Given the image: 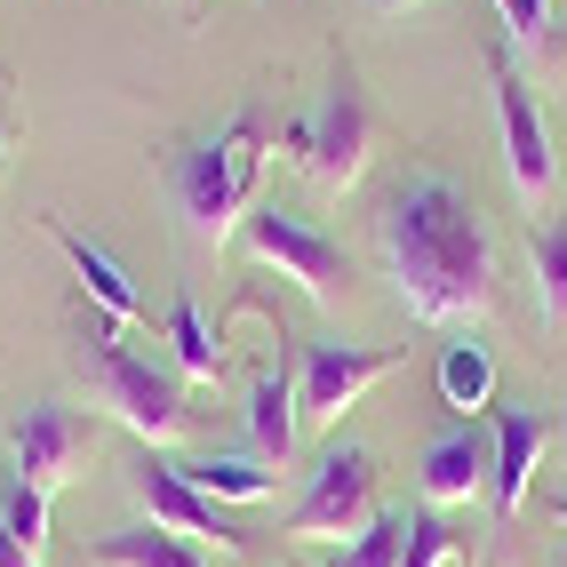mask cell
I'll return each mask as SVG.
<instances>
[{"label": "cell", "instance_id": "1", "mask_svg": "<svg viewBox=\"0 0 567 567\" xmlns=\"http://www.w3.org/2000/svg\"><path fill=\"white\" fill-rule=\"evenodd\" d=\"M375 240H384V272L400 288V305L424 328L487 320V305H496V248H487L480 208L447 176H400L384 216H375Z\"/></svg>", "mask_w": 567, "mask_h": 567}, {"label": "cell", "instance_id": "2", "mask_svg": "<svg viewBox=\"0 0 567 567\" xmlns=\"http://www.w3.org/2000/svg\"><path fill=\"white\" fill-rule=\"evenodd\" d=\"M256 176H264V128L256 112H233L216 136L184 144V153L168 161V184H176V208L184 224H193V240H233L248 208H256Z\"/></svg>", "mask_w": 567, "mask_h": 567}, {"label": "cell", "instance_id": "3", "mask_svg": "<svg viewBox=\"0 0 567 567\" xmlns=\"http://www.w3.org/2000/svg\"><path fill=\"white\" fill-rule=\"evenodd\" d=\"M72 368H81V384H89V400L112 415V424H128L144 447H168V440H184V424H193V408H184V384L168 368H153L144 352H128L121 344V328H89L81 336V352H72Z\"/></svg>", "mask_w": 567, "mask_h": 567}, {"label": "cell", "instance_id": "4", "mask_svg": "<svg viewBox=\"0 0 567 567\" xmlns=\"http://www.w3.org/2000/svg\"><path fill=\"white\" fill-rule=\"evenodd\" d=\"M368 136H375V121H368V96H360V81H352V64L328 81V96L305 112V121L280 128L288 161L305 168L320 193H352V184H360V168H368Z\"/></svg>", "mask_w": 567, "mask_h": 567}, {"label": "cell", "instance_id": "5", "mask_svg": "<svg viewBox=\"0 0 567 567\" xmlns=\"http://www.w3.org/2000/svg\"><path fill=\"white\" fill-rule=\"evenodd\" d=\"M368 519H375V456L360 440H336V447H320V464L305 472V496H296V512L280 519V536L336 544V536H360Z\"/></svg>", "mask_w": 567, "mask_h": 567}, {"label": "cell", "instance_id": "6", "mask_svg": "<svg viewBox=\"0 0 567 567\" xmlns=\"http://www.w3.org/2000/svg\"><path fill=\"white\" fill-rule=\"evenodd\" d=\"M240 240H248L256 264H272L280 280L305 288L312 305H344V248H336L312 216H296V208H248Z\"/></svg>", "mask_w": 567, "mask_h": 567}, {"label": "cell", "instance_id": "7", "mask_svg": "<svg viewBox=\"0 0 567 567\" xmlns=\"http://www.w3.org/2000/svg\"><path fill=\"white\" fill-rule=\"evenodd\" d=\"M400 352L384 344H305V368H296V408H305V424H344V415L392 375Z\"/></svg>", "mask_w": 567, "mask_h": 567}, {"label": "cell", "instance_id": "8", "mask_svg": "<svg viewBox=\"0 0 567 567\" xmlns=\"http://www.w3.org/2000/svg\"><path fill=\"white\" fill-rule=\"evenodd\" d=\"M136 496H144V519H153V527H168V536L200 544V551H208V544H216V551H240V544H248L240 527L224 519V504H208L200 487L161 456V447H144V456H136Z\"/></svg>", "mask_w": 567, "mask_h": 567}, {"label": "cell", "instance_id": "9", "mask_svg": "<svg viewBox=\"0 0 567 567\" xmlns=\"http://www.w3.org/2000/svg\"><path fill=\"white\" fill-rule=\"evenodd\" d=\"M496 112H504V161H512L519 200H527V208H536V200H551V184H559L551 128H544V112H536V89H527L504 56H496Z\"/></svg>", "mask_w": 567, "mask_h": 567}, {"label": "cell", "instance_id": "10", "mask_svg": "<svg viewBox=\"0 0 567 567\" xmlns=\"http://www.w3.org/2000/svg\"><path fill=\"white\" fill-rule=\"evenodd\" d=\"M81 456H89V424H81L72 408L32 400V408L17 415V480H24V487L56 496V487L81 472Z\"/></svg>", "mask_w": 567, "mask_h": 567}, {"label": "cell", "instance_id": "11", "mask_svg": "<svg viewBox=\"0 0 567 567\" xmlns=\"http://www.w3.org/2000/svg\"><path fill=\"white\" fill-rule=\"evenodd\" d=\"M544 440H551V424L536 408H496V440H487V456H496V472H487L496 519H519L527 487H536V464H544Z\"/></svg>", "mask_w": 567, "mask_h": 567}, {"label": "cell", "instance_id": "12", "mask_svg": "<svg viewBox=\"0 0 567 567\" xmlns=\"http://www.w3.org/2000/svg\"><path fill=\"white\" fill-rule=\"evenodd\" d=\"M496 456H487V440L472 424H447L440 440H424V464H415V487H424V504H472Z\"/></svg>", "mask_w": 567, "mask_h": 567}, {"label": "cell", "instance_id": "13", "mask_svg": "<svg viewBox=\"0 0 567 567\" xmlns=\"http://www.w3.org/2000/svg\"><path fill=\"white\" fill-rule=\"evenodd\" d=\"M49 224V240L64 248V264H72V280H81V296H89V305L112 320V328H128V320H144V296H136V280L121 272V264H112L96 240H81V233H72V224L64 216H41Z\"/></svg>", "mask_w": 567, "mask_h": 567}, {"label": "cell", "instance_id": "14", "mask_svg": "<svg viewBox=\"0 0 567 567\" xmlns=\"http://www.w3.org/2000/svg\"><path fill=\"white\" fill-rule=\"evenodd\" d=\"M248 440H256L264 464H288L296 440H305V408H296V384H288L280 368H264L256 384H248Z\"/></svg>", "mask_w": 567, "mask_h": 567}, {"label": "cell", "instance_id": "15", "mask_svg": "<svg viewBox=\"0 0 567 567\" xmlns=\"http://www.w3.org/2000/svg\"><path fill=\"white\" fill-rule=\"evenodd\" d=\"M96 567H208V551L144 519V527H112V536L96 544Z\"/></svg>", "mask_w": 567, "mask_h": 567}, {"label": "cell", "instance_id": "16", "mask_svg": "<svg viewBox=\"0 0 567 567\" xmlns=\"http://www.w3.org/2000/svg\"><path fill=\"white\" fill-rule=\"evenodd\" d=\"M176 472L193 480L208 504H264V496H272V472H264V456H184Z\"/></svg>", "mask_w": 567, "mask_h": 567}, {"label": "cell", "instance_id": "17", "mask_svg": "<svg viewBox=\"0 0 567 567\" xmlns=\"http://www.w3.org/2000/svg\"><path fill=\"white\" fill-rule=\"evenodd\" d=\"M527 264H536V296H544V328L567 344V216L527 233Z\"/></svg>", "mask_w": 567, "mask_h": 567}, {"label": "cell", "instance_id": "18", "mask_svg": "<svg viewBox=\"0 0 567 567\" xmlns=\"http://www.w3.org/2000/svg\"><path fill=\"white\" fill-rule=\"evenodd\" d=\"M168 344H176V375H184V384H216V375H224V336L200 320L193 296H176V312H168Z\"/></svg>", "mask_w": 567, "mask_h": 567}, {"label": "cell", "instance_id": "19", "mask_svg": "<svg viewBox=\"0 0 567 567\" xmlns=\"http://www.w3.org/2000/svg\"><path fill=\"white\" fill-rule=\"evenodd\" d=\"M496 400V360H487V344H447L440 352V408H456V415H472V408H487Z\"/></svg>", "mask_w": 567, "mask_h": 567}, {"label": "cell", "instance_id": "20", "mask_svg": "<svg viewBox=\"0 0 567 567\" xmlns=\"http://www.w3.org/2000/svg\"><path fill=\"white\" fill-rule=\"evenodd\" d=\"M408 519H415V512H375L360 536L336 544L320 567H400V551H408Z\"/></svg>", "mask_w": 567, "mask_h": 567}, {"label": "cell", "instance_id": "21", "mask_svg": "<svg viewBox=\"0 0 567 567\" xmlns=\"http://www.w3.org/2000/svg\"><path fill=\"white\" fill-rule=\"evenodd\" d=\"M0 519H9V536L24 544V559L41 567V551H49V496H41V487H24V480H9V496H0Z\"/></svg>", "mask_w": 567, "mask_h": 567}, {"label": "cell", "instance_id": "22", "mask_svg": "<svg viewBox=\"0 0 567 567\" xmlns=\"http://www.w3.org/2000/svg\"><path fill=\"white\" fill-rule=\"evenodd\" d=\"M447 559H456L447 519H440V512H415V519H408V551H400V567H447Z\"/></svg>", "mask_w": 567, "mask_h": 567}, {"label": "cell", "instance_id": "23", "mask_svg": "<svg viewBox=\"0 0 567 567\" xmlns=\"http://www.w3.org/2000/svg\"><path fill=\"white\" fill-rule=\"evenodd\" d=\"M496 9H504V32L519 49H544L551 41V0H496Z\"/></svg>", "mask_w": 567, "mask_h": 567}, {"label": "cell", "instance_id": "24", "mask_svg": "<svg viewBox=\"0 0 567 567\" xmlns=\"http://www.w3.org/2000/svg\"><path fill=\"white\" fill-rule=\"evenodd\" d=\"M0 567H32V559H24V544L9 536V519H0Z\"/></svg>", "mask_w": 567, "mask_h": 567}, {"label": "cell", "instance_id": "25", "mask_svg": "<svg viewBox=\"0 0 567 567\" xmlns=\"http://www.w3.org/2000/svg\"><path fill=\"white\" fill-rule=\"evenodd\" d=\"M0 168H9V96H0Z\"/></svg>", "mask_w": 567, "mask_h": 567}, {"label": "cell", "instance_id": "26", "mask_svg": "<svg viewBox=\"0 0 567 567\" xmlns=\"http://www.w3.org/2000/svg\"><path fill=\"white\" fill-rule=\"evenodd\" d=\"M551 519H559V527H567V496H551Z\"/></svg>", "mask_w": 567, "mask_h": 567}, {"label": "cell", "instance_id": "27", "mask_svg": "<svg viewBox=\"0 0 567 567\" xmlns=\"http://www.w3.org/2000/svg\"><path fill=\"white\" fill-rule=\"evenodd\" d=\"M375 9H415V0H375Z\"/></svg>", "mask_w": 567, "mask_h": 567}]
</instances>
